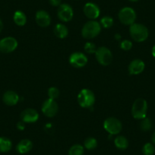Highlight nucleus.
<instances>
[{"label":"nucleus","mask_w":155,"mask_h":155,"mask_svg":"<svg viewBox=\"0 0 155 155\" xmlns=\"http://www.w3.org/2000/svg\"><path fill=\"white\" fill-rule=\"evenodd\" d=\"M58 110H59V107L55 100L49 98L43 104L42 112L47 117L51 118V117L55 116L57 114Z\"/></svg>","instance_id":"obj_9"},{"label":"nucleus","mask_w":155,"mask_h":155,"mask_svg":"<svg viewBox=\"0 0 155 155\" xmlns=\"http://www.w3.org/2000/svg\"><path fill=\"white\" fill-rule=\"evenodd\" d=\"M14 21L18 26H24L27 22V17L21 11H16L14 14Z\"/></svg>","instance_id":"obj_20"},{"label":"nucleus","mask_w":155,"mask_h":155,"mask_svg":"<svg viewBox=\"0 0 155 155\" xmlns=\"http://www.w3.org/2000/svg\"><path fill=\"white\" fill-rule=\"evenodd\" d=\"M97 47L94 44L91 42H87L86 43L85 45H84V51L87 53H89V54H93V53H95L97 51Z\"/></svg>","instance_id":"obj_27"},{"label":"nucleus","mask_w":155,"mask_h":155,"mask_svg":"<svg viewBox=\"0 0 155 155\" xmlns=\"http://www.w3.org/2000/svg\"><path fill=\"white\" fill-rule=\"evenodd\" d=\"M84 147L81 144H74L71 146L68 151V155H83Z\"/></svg>","instance_id":"obj_23"},{"label":"nucleus","mask_w":155,"mask_h":155,"mask_svg":"<svg viewBox=\"0 0 155 155\" xmlns=\"http://www.w3.org/2000/svg\"><path fill=\"white\" fill-rule=\"evenodd\" d=\"M3 102L8 106H15L18 103L19 96L13 91H8L3 94Z\"/></svg>","instance_id":"obj_16"},{"label":"nucleus","mask_w":155,"mask_h":155,"mask_svg":"<svg viewBox=\"0 0 155 155\" xmlns=\"http://www.w3.org/2000/svg\"><path fill=\"white\" fill-rule=\"evenodd\" d=\"M59 91L57 87H51L49 88L48 90V96L50 99L55 100L59 97Z\"/></svg>","instance_id":"obj_28"},{"label":"nucleus","mask_w":155,"mask_h":155,"mask_svg":"<svg viewBox=\"0 0 155 155\" xmlns=\"http://www.w3.org/2000/svg\"><path fill=\"white\" fill-rule=\"evenodd\" d=\"M57 15L59 20L63 22H68L72 19L73 9L68 4H62L59 6Z\"/></svg>","instance_id":"obj_10"},{"label":"nucleus","mask_w":155,"mask_h":155,"mask_svg":"<svg viewBox=\"0 0 155 155\" xmlns=\"http://www.w3.org/2000/svg\"><path fill=\"white\" fill-rule=\"evenodd\" d=\"M152 127H153V123H152L150 119L145 117L141 120V123H140V129L141 130L144 132H148L152 129Z\"/></svg>","instance_id":"obj_22"},{"label":"nucleus","mask_w":155,"mask_h":155,"mask_svg":"<svg viewBox=\"0 0 155 155\" xmlns=\"http://www.w3.org/2000/svg\"><path fill=\"white\" fill-rule=\"evenodd\" d=\"M145 68V64L141 59H134L129 65V71L131 74H139Z\"/></svg>","instance_id":"obj_15"},{"label":"nucleus","mask_w":155,"mask_h":155,"mask_svg":"<svg viewBox=\"0 0 155 155\" xmlns=\"http://www.w3.org/2000/svg\"><path fill=\"white\" fill-rule=\"evenodd\" d=\"M2 28H3V23H2V20L0 19V32L2 31Z\"/></svg>","instance_id":"obj_34"},{"label":"nucleus","mask_w":155,"mask_h":155,"mask_svg":"<svg viewBox=\"0 0 155 155\" xmlns=\"http://www.w3.org/2000/svg\"><path fill=\"white\" fill-rule=\"evenodd\" d=\"M36 22L41 28L48 27L51 23V18L50 15L44 10H40L36 13Z\"/></svg>","instance_id":"obj_14"},{"label":"nucleus","mask_w":155,"mask_h":155,"mask_svg":"<svg viewBox=\"0 0 155 155\" xmlns=\"http://www.w3.org/2000/svg\"><path fill=\"white\" fill-rule=\"evenodd\" d=\"M21 119L24 123H33L38 120L39 114L34 109L28 108L22 112L21 114Z\"/></svg>","instance_id":"obj_13"},{"label":"nucleus","mask_w":155,"mask_h":155,"mask_svg":"<svg viewBox=\"0 0 155 155\" xmlns=\"http://www.w3.org/2000/svg\"><path fill=\"white\" fill-rule=\"evenodd\" d=\"M18 47V41L12 37H5L0 41V51L3 53H9L15 51Z\"/></svg>","instance_id":"obj_8"},{"label":"nucleus","mask_w":155,"mask_h":155,"mask_svg":"<svg viewBox=\"0 0 155 155\" xmlns=\"http://www.w3.org/2000/svg\"><path fill=\"white\" fill-rule=\"evenodd\" d=\"M118 17L122 24L125 25H132L136 20V13L133 8L125 7L120 10Z\"/></svg>","instance_id":"obj_5"},{"label":"nucleus","mask_w":155,"mask_h":155,"mask_svg":"<svg viewBox=\"0 0 155 155\" xmlns=\"http://www.w3.org/2000/svg\"><path fill=\"white\" fill-rule=\"evenodd\" d=\"M50 3L53 6H59L61 5V0H50Z\"/></svg>","instance_id":"obj_31"},{"label":"nucleus","mask_w":155,"mask_h":155,"mask_svg":"<svg viewBox=\"0 0 155 155\" xmlns=\"http://www.w3.org/2000/svg\"><path fill=\"white\" fill-rule=\"evenodd\" d=\"M84 13L86 17L94 20L99 17L101 11L97 5L93 2H87L84 7Z\"/></svg>","instance_id":"obj_12"},{"label":"nucleus","mask_w":155,"mask_h":155,"mask_svg":"<svg viewBox=\"0 0 155 155\" xmlns=\"http://www.w3.org/2000/svg\"><path fill=\"white\" fill-rule=\"evenodd\" d=\"M147 111V103L142 98L135 100L132 104V115L136 120H141L146 117Z\"/></svg>","instance_id":"obj_2"},{"label":"nucleus","mask_w":155,"mask_h":155,"mask_svg":"<svg viewBox=\"0 0 155 155\" xmlns=\"http://www.w3.org/2000/svg\"><path fill=\"white\" fill-rule=\"evenodd\" d=\"M104 129L111 135H117L122 130V123L119 120L114 117L107 118L104 123Z\"/></svg>","instance_id":"obj_7"},{"label":"nucleus","mask_w":155,"mask_h":155,"mask_svg":"<svg viewBox=\"0 0 155 155\" xmlns=\"http://www.w3.org/2000/svg\"><path fill=\"white\" fill-rule=\"evenodd\" d=\"M96 59L101 65L107 66L112 62L113 60V54L108 48L105 47H101L97 48L95 53Z\"/></svg>","instance_id":"obj_6"},{"label":"nucleus","mask_w":155,"mask_h":155,"mask_svg":"<svg viewBox=\"0 0 155 155\" xmlns=\"http://www.w3.org/2000/svg\"><path fill=\"white\" fill-rule=\"evenodd\" d=\"M101 24L104 28H110L113 25V19L110 16H104L101 18Z\"/></svg>","instance_id":"obj_26"},{"label":"nucleus","mask_w":155,"mask_h":155,"mask_svg":"<svg viewBox=\"0 0 155 155\" xmlns=\"http://www.w3.org/2000/svg\"><path fill=\"white\" fill-rule=\"evenodd\" d=\"M101 31V25L95 21H87L81 30V35L85 39H93L99 35Z\"/></svg>","instance_id":"obj_3"},{"label":"nucleus","mask_w":155,"mask_h":155,"mask_svg":"<svg viewBox=\"0 0 155 155\" xmlns=\"http://www.w3.org/2000/svg\"><path fill=\"white\" fill-rule=\"evenodd\" d=\"M12 143L11 140L5 137H0V152L6 153L12 149Z\"/></svg>","instance_id":"obj_19"},{"label":"nucleus","mask_w":155,"mask_h":155,"mask_svg":"<svg viewBox=\"0 0 155 155\" xmlns=\"http://www.w3.org/2000/svg\"><path fill=\"white\" fill-rule=\"evenodd\" d=\"M114 143L116 147L120 150H126L129 146V141L127 138L122 135L116 137L114 140Z\"/></svg>","instance_id":"obj_21"},{"label":"nucleus","mask_w":155,"mask_h":155,"mask_svg":"<svg viewBox=\"0 0 155 155\" xmlns=\"http://www.w3.org/2000/svg\"><path fill=\"white\" fill-rule=\"evenodd\" d=\"M25 123H24L23 121H20L18 122V123H17V129H18V130H24V129H25Z\"/></svg>","instance_id":"obj_30"},{"label":"nucleus","mask_w":155,"mask_h":155,"mask_svg":"<svg viewBox=\"0 0 155 155\" xmlns=\"http://www.w3.org/2000/svg\"><path fill=\"white\" fill-rule=\"evenodd\" d=\"M142 152L144 155H153L155 152L154 145L151 143H146L143 146Z\"/></svg>","instance_id":"obj_25"},{"label":"nucleus","mask_w":155,"mask_h":155,"mask_svg":"<svg viewBox=\"0 0 155 155\" xmlns=\"http://www.w3.org/2000/svg\"><path fill=\"white\" fill-rule=\"evenodd\" d=\"M151 140H152V142H153V144H155V131H154V132L153 133V135H152Z\"/></svg>","instance_id":"obj_32"},{"label":"nucleus","mask_w":155,"mask_h":155,"mask_svg":"<svg viewBox=\"0 0 155 155\" xmlns=\"http://www.w3.org/2000/svg\"><path fill=\"white\" fill-rule=\"evenodd\" d=\"M84 145L87 150H94L97 146V141L93 137H89V138H86L84 141Z\"/></svg>","instance_id":"obj_24"},{"label":"nucleus","mask_w":155,"mask_h":155,"mask_svg":"<svg viewBox=\"0 0 155 155\" xmlns=\"http://www.w3.org/2000/svg\"><path fill=\"white\" fill-rule=\"evenodd\" d=\"M53 32L56 37L60 39L65 38L68 34V28L62 24H57L53 29Z\"/></svg>","instance_id":"obj_18"},{"label":"nucleus","mask_w":155,"mask_h":155,"mask_svg":"<svg viewBox=\"0 0 155 155\" xmlns=\"http://www.w3.org/2000/svg\"><path fill=\"white\" fill-rule=\"evenodd\" d=\"M129 33L132 40L138 43L145 41L148 37V29L144 25L138 23H134L130 25Z\"/></svg>","instance_id":"obj_1"},{"label":"nucleus","mask_w":155,"mask_h":155,"mask_svg":"<svg viewBox=\"0 0 155 155\" xmlns=\"http://www.w3.org/2000/svg\"><path fill=\"white\" fill-rule=\"evenodd\" d=\"M78 102L83 108H90L95 103L94 94L89 89H82L78 95Z\"/></svg>","instance_id":"obj_4"},{"label":"nucleus","mask_w":155,"mask_h":155,"mask_svg":"<svg viewBox=\"0 0 155 155\" xmlns=\"http://www.w3.org/2000/svg\"><path fill=\"white\" fill-rule=\"evenodd\" d=\"M69 63L75 68H82L87 63V58L80 52L73 53L69 57Z\"/></svg>","instance_id":"obj_11"},{"label":"nucleus","mask_w":155,"mask_h":155,"mask_svg":"<svg viewBox=\"0 0 155 155\" xmlns=\"http://www.w3.org/2000/svg\"><path fill=\"white\" fill-rule=\"evenodd\" d=\"M33 144L29 139H23L17 144L16 150L19 153H26L32 149Z\"/></svg>","instance_id":"obj_17"},{"label":"nucleus","mask_w":155,"mask_h":155,"mask_svg":"<svg viewBox=\"0 0 155 155\" xmlns=\"http://www.w3.org/2000/svg\"><path fill=\"white\" fill-rule=\"evenodd\" d=\"M132 47V43L129 40H125V41H122L121 44H120V48L123 50H126V51L131 50Z\"/></svg>","instance_id":"obj_29"},{"label":"nucleus","mask_w":155,"mask_h":155,"mask_svg":"<svg viewBox=\"0 0 155 155\" xmlns=\"http://www.w3.org/2000/svg\"><path fill=\"white\" fill-rule=\"evenodd\" d=\"M151 53H152V56H153V57L155 58V44L153 45V48H152V50H151Z\"/></svg>","instance_id":"obj_33"},{"label":"nucleus","mask_w":155,"mask_h":155,"mask_svg":"<svg viewBox=\"0 0 155 155\" xmlns=\"http://www.w3.org/2000/svg\"><path fill=\"white\" fill-rule=\"evenodd\" d=\"M129 1H130V2H138V1H139V0H129Z\"/></svg>","instance_id":"obj_36"},{"label":"nucleus","mask_w":155,"mask_h":155,"mask_svg":"<svg viewBox=\"0 0 155 155\" xmlns=\"http://www.w3.org/2000/svg\"><path fill=\"white\" fill-rule=\"evenodd\" d=\"M115 37H116V40H120V39H121V36H120V34H116Z\"/></svg>","instance_id":"obj_35"}]
</instances>
